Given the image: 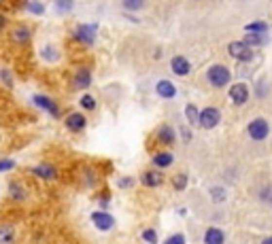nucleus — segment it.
<instances>
[{
	"instance_id": "obj_12",
	"label": "nucleus",
	"mask_w": 272,
	"mask_h": 244,
	"mask_svg": "<svg viewBox=\"0 0 272 244\" xmlns=\"http://www.w3.org/2000/svg\"><path fill=\"white\" fill-rule=\"evenodd\" d=\"M204 240H206V244H223V231L217 227H211L206 231Z\"/></svg>"
},
{
	"instance_id": "obj_3",
	"label": "nucleus",
	"mask_w": 272,
	"mask_h": 244,
	"mask_svg": "<svg viewBox=\"0 0 272 244\" xmlns=\"http://www.w3.org/2000/svg\"><path fill=\"white\" fill-rule=\"evenodd\" d=\"M219 110L217 108H204L200 113V117H198V123L202 127H206V130H211V127H215L219 123Z\"/></svg>"
},
{
	"instance_id": "obj_30",
	"label": "nucleus",
	"mask_w": 272,
	"mask_h": 244,
	"mask_svg": "<svg viewBox=\"0 0 272 244\" xmlns=\"http://www.w3.org/2000/svg\"><path fill=\"white\" fill-rule=\"evenodd\" d=\"M28 9H30L32 13H43V11H45L40 2H28Z\"/></svg>"
},
{
	"instance_id": "obj_14",
	"label": "nucleus",
	"mask_w": 272,
	"mask_h": 244,
	"mask_svg": "<svg viewBox=\"0 0 272 244\" xmlns=\"http://www.w3.org/2000/svg\"><path fill=\"white\" fill-rule=\"evenodd\" d=\"M34 174L40 176V178H47V181H54V178H55V170L51 166H45V164L34 168Z\"/></svg>"
},
{
	"instance_id": "obj_6",
	"label": "nucleus",
	"mask_w": 272,
	"mask_h": 244,
	"mask_svg": "<svg viewBox=\"0 0 272 244\" xmlns=\"http://www.w3.org/2000/svg\"><path fill=\"white\" fill-rule=\"evenodd\" d=\"M91 221H94V225L98 229H102V231L113 227V217L111 214H107V212H94L91 214Z\"/></svg>"
},
{
	"instance_id": "obj_20",
	"label": "nucleus",
	"mask_w": 272,
	"mask_h": 244,
	"mask_svg": "<svg viewBox=\"0 0 272 244\" xmlns=\"http://www.w3.org/2000/svg\"><path fill=\"white\" fill-rule=\"evenodd\" d=\"M9 193L13 195L15 200H24V197H26V193L21 191V187H19V183H17V181H13V183L9 185Z\"/></svg>"
},
{
	"instance_id": "obj_25",
	"label": "nucleus",
	"mask_w": 272,
	"mask_h": 244,
	"mask_svg": "<svg viewBox=\"0 0 272 244\" xmlns=\"http://www.w3.org/2000/svg\"><path fill=\"white\" fill-rule=\"evenodd\" d=\"M81 106H83V108H88V110H91V108L96 106L94 98H91V96H83V98H81Z\"/></svg>"
},
{
	"instance_id": "obj_27",
	"label": "nucleus",
	"mask_w": 272,
	"mask_h": 244,
	"mask_svg": "<svg viewBox=\"0 0 272 244\" xmlns=\"http://www.w3.org/2000/svg\"><path fill=\"white\" fill-rule=\"evenodd\" d=\"M143 238H145V240H147V242H151V244H155V242H158V234H155L153 229H147V231H145V234H143Z\"/></svg>"
},
{
	"instance_id": "obj_4",
	"label": "nucleus",
	"mask_w": 272,
	"mask_h": 244,
	"mask_svg": "<svg viewBox=\"0 0 272 244\" xmlns=\"http://www.w3.org/2000/svg\"><path fill=\"white\" fill-rule=\"evenodd\" d=\"M249 134H251L253 140H264L268 136V123L264 119H255L249 123Z\"/></svg>"
},
{
	"instance_id": "obj_10",
	"label": "nucleus",
	"mask_w": 272,
	"mask_h": 244,
	"mask_svg": "<svg viewBox=\"0 0 272 244\" xmlns=\"http://www.w3.org/2000/svg\"><path fill=\"white\" fill-rule=\"evenodd\" d=\"M34 102H36L40 108L49 110V113L54 115V117H57V115H60V113H57V106H55V104L49 100V98H45V96H34Z\"/></svg>"
},
{
	"instance_id": "obj_17",
	"label": "nucleus",
	"mask_w": 272,
	"mask_h": 244,
	"mask_svg": "<svg viewBox=\"0 0 272 244\" xmlns=\"http://www.w3.org/2000/svg\"><path fill=\"white\" fill-rule=\"evenodd\" d=\"M266 28H268V26H266L264 21H253V24L245 26V30H247V34H264Z\"/></svg>"
},
{
	"instance_id": "obj_19",
	"label": "nucleus",
	"mask_w": 272,
	"mask_h": 244,
	"mask_svg": "<svg viewBox=\"0 0 272 244\" xmlns=\"http://www.w3.org/2000/svg\"><path fill=\"white\" fill-rule=\"evenodd\" d=\"M153 164L160 166V168L170 166V164H172V155H170V153H160V155H155V157H153Z\"/></svg>"
},
{
	"instance_id": "obj_1",
	"label": "nucleus",
	"mask_w": 272,
	"mask_h": 244,
	"mask_svg": "<svg viewBox=\"0 0 272 244\" xmlns=\"http://www.w3.org/2000/svg\"><path fill=\"white\" fill-rule=\"evenodd\" d=\"M206 79L211 81V85H215V87H223V85L230 81V70H228L225 66H213L211 70H208Z\"/></svg>"
},
{
	"instance_id": "obj_24",
	"label": "nucleus",
	"mask_w": 272,
	"mask_h": 244,
	"mask_svg": "<svg viewBox=\"0 0 272 244\" xmlns=\"http://www.w3.org/2000/svg\"><path fill=\"white\" fill-rule=\"evenodd\" d=\"M185 113H187V117H189V121H192V123H198V110H196L194 104H189V106L185 108Z\"/></svg>"
},
{
	"instance_id": "obj_35",
	"label": "nucleus",
	"mask_w": 272,
	"mask_h": 244,
	"mask_svg": "<svg viewBox=\"0 0 272 244\" xmlns=\"http://www.w3.org/2000/svg\"><path fill=\"white\" fill-rule=\"evenodd\" d=\"M262 244H272V238H266V240H264Z\"/></svg>"
},
{
	"instance_id": "obj_15",
	"label": "nucleus",
	"mask_w": 272,
	"mask_h": 244,
	"mask_svg": "<svg viewBox=\"0 0 272 244\" xmlns=\"http://www.w3.org/2000/svg\"><path fill=\"white\" fill-rule=\"evenodd\" d=\"M11 36H13V40H15L17 45H24L26 40L30 38V32H28V30H26L24 26H17L15 30H13V34H11Z\"/></svg>"
},
{
	"instance_id": "obj_16",
	"label": "nucleus",
	"mask_w": 272,
	"mask_h": 244,
	"mask_svg": "<svg viewBox=\"0 0 272 244\" xmlns=\"http://www.w3.org/2000/svg\"><path fill=\"white\" fill-rule=\"evenodd\" d=\"M15 231L11 227H0V244H13Z\"/></svg>"
},
{
	"instance_id": "obj_11",
	"label": "nucleus",
	"mask_w": 272,
	"mask_h": 244,
	"mask_svg": "<svg viewBox=\"0 0 272 244\" xmlns=\"http://www.w3.org/2000/svg\"><path fill=\"white\" fill-rule=\"evenodd\" d=\"M158 94L162 98H172L177 94V89H175V85H172L170 81H160L158 83Z\"/></svg>"
},
{
	"instance_id": "obj_36",
	"label": "nucleus",
	"mask_w": 272,
	"mask_h": 244,
	"mask_svg": "<svg viewBox=\"0 0 272 244\" xmlns=\"http://www.w3.org/2000/svg\"><path fill=\"white\" fill-rule=\"evenodd\" d=\"M0 2H2V0H0Z\"/></svg>"
},
{
	"instance_id": "obj_5",
	"label": "nucleus",
	"mask_w": 272,
	"mask_h": 244,
	"mask_svg": "<svg viewBox=\"0 0 272 244\" xmlns=\"http://www.w3.org/2000/svg\"><path fill=\"white\" fill-rule=\"evenodd\" d=\"M230 98H232L234 104H245L247 98H249V89L245 83H236L232 85V89H230Z\"/></svg>"
},
{
	"instance_id": "obj_26",
	"label": "nucleus",
	"mask_w": 272,
	"mask_h": 244,
	"mask_svg": "<svg viewBox=\"0 0 272 244\" xmlns=\"http://www.w3.org/2000/svg\"><path fill=\"white\" fill-rule=\"evenodd\" d=\"M55 7L60 11H71L73 9V0H55Z\"/></svg>"
},
{
	"instance_id": "obj_34",
	"label": "nucleus",
	"mask_w": 272,
	"mask_h": 244,
	"mask_svg": "<svg viewBox=\"0 0 272 244\" xmlns=\"http://www.w3.org/2000/svg\"><path fill=\"white\" fill-rule=\"evenodd\" d=\"M4 26H7V19H4V17H0V30H2Z\"/></svg>"
},
{
	"instance_id": "obj_23",
	"label": "nucleus",
	"mask_w": 272,
	"mask_h": 244,
	"mask_svg": "<svg viewBox=\"0 0 272 244\" xmlns=\"http://www.w3.org/2000/svg\"><path fill=\"white\" fill-rule=\"evenodd\" d=\"M262 34H247V38H245V45H249V47H251V45H262Z\"/></svg>"
},
{
	"instance_id": "obj_8",
	"label": "nucleus",
	"mask_w": 272,
	"mask_h": 244,
	"mask_svg": "<svg viewBox=\"0 0 272 244\" xmlns=\"http://www.w3.org/2000/svg\"><path fill=\"white\" fill-rule=\"evenodd\" d=\"M66 127H68V130H73V132L83 130V127H85V117L81 113H73L71 117L66 119Z\"/></svg>"
},
{
	"instance_id": "obj_21",
	"label": "nucleus",
	"mask_w": 272,
	"mask_h": 244,
	"mask_svg": "<svg viewBox=\"0 0 272 244\" xmlns=\"http://www.w3.org/2000/svg\"><path fill=\"white\" fill-rule=\"evenodd\" d=\"M74 85H77V87H88L90 85V72L88 70H81L77 74V79H74Z\"/></svg>"
},
{
	"instance_id": "obj_33",
	"label": "nucleus",
	"mask_w": 272,
	"mask_h": 244,
	"mask_svg": "<svg viewBox=\"0 0 272 244\" xmlns=\"http://www.w3.org/2000/svg\"><path fill=\"white\" fill-rule=\"evenodd\" d=\"M121 187H130V178H121Z\"/></svg>"
},
{
	"instance_id": "obj_32",
	"label": "nucleus",
	"mask_w": 272,
	"mask_h": 244,
	"mask_svg": "<svg viewBox=\"0 0 272 244\" xmlns=\"http://www.w3.org/2000/svg\"><path fill=\"white\" fill-rule=\"evenodd\" d=\"M2 79H4V83H9L11 85V74L7 70H2Z\"/></svg>"
},
{
	"instance_id": "obj_22",
	"label": "nucleus",
	"mask_w": 272,
	"mask_h": 244,
	"mask_svg": "<svg viewBox=\"0 0 272 244\" xmlns=\"http://www.w3.org/2000/svg\"><path fill=\"white\" fill-rule=\"evenodd\" d=\"M124 7L128 11H138L145 7V0H124Z\"/></svg>"
},
{
	"instance_id": "obj_13",
	"label": "nucleus",
	"mask_w": 272,
	"mask_h": 244,
	"mask_svg": "<svg viewBox=\"0 0 272 244\" xmlns=\"http://www.w3.org/2000/svg\"><path fill=\"white\" fill-rule=\"evenodd\" d=\"M162 174L160 172H147V174H143V183L147 185V187H158V185H162Z\"/></svg>"
},
{
	"instance_id": "obj_2",
	"label": "nucleus",
	"mask_w": 272,
	"mask_h": 244,
	"mask_svg": "<svg viewBox=\"0 0 272 244\" xmlns=\"http://www.w3.org/2000/svg\"><path fill=\"white\" fill-rule=\"evenodd\" d=\"M230 55L236 57V60H240V62H251L253 49L249 47V45L240 43V40H236V43H230Z\"/></svg>"
},
{
	"instance_id": "obj_28",
	"label": "nucleus",
	"mask_w": 272,
	"mask_h": 244,
	"mask_svg": "<svg viewBox=\"0 0 272 244\" xmlns=\"http://www.w3.org/2000/svg\"><path fill=\"white\" fill-rule=\"evenodd\" d=\"M185 185H187V178H185L183 174L175 176V187H177V189H185Z\"/></svg>"
},
{
	"instance_id": "obj_9",
	"label": "nucleus",
	"mask_w": 272,
	"mask_h": 244,
	"mask_svg": "<svg viewBox=\"0 0 272 244\" xmlns=\"http://www.w3.org/2000/svg\"><path fill=\"white\" fill-rule=\"evenodd\" d=\"M170 64H172V70H175L177 74H181V77H183V74H187V72H189V62L185 60V57H181V55H177Z\"/></svg>"
},
{
	"instance_id": "obj_29",
	"label": "nucleus",
	"mask_w": 272,
	"mask_h": 244,
	"mask_svg": "<svg viewBox=\"0 0 272 244\" xmlns=\"http://www.w3.org/2000/svg\"><path fill=\"white\" fill-rule=\"evenodd\" d=\"M13 166H15V161H11V159H0V172L11 170Z\"/></svg>"
},
{
	"instance_id": "obj_7",
	"label": "nucleus",
	"mask_w": 272,
	"mask_h": 244,
	"mask_svg": "<svg viewBox=\"0 0 272 244\" xmlns=\"http://www.w3.org/2000/svg\"><path fill=\"white\" fill-rule=\"evenodd\" d=\"M77 38L85 45H91L94 38H96V26H79L77 28Z\"/></svg>"
},
{
	"instance_id": "obj_18",
	"label": "nucleus",
	"mask_w": 272,
	"mask_h": 244,
	"mask_svg": "<svg viewBox=\"0 0 272 244\" xmlns=\"http://www.w3.org/2000/svg\"><path fill=\"white\" fill-rule=\"evenodd\" d=\"M160 140L166 142V144H172V140H175V132H172V127H168V125L160 127Z\"/></svg>"
},
{
	"instance_id": "obj_31",
	"label": "nucleus",
	"mask_w": 272,
	"mask_h": 244,
	"mask_svg": "<svg viewBox=\"0 0 272 244\" xmlns=\"http://www.w3.org/2000/svg\"><path fill=\"white\" fill-rule=\"evenodd\" d=\"M166 244H185V238L181 234H177V236L168 238V240H166Z\"/></svg>"
}]
</instances>
